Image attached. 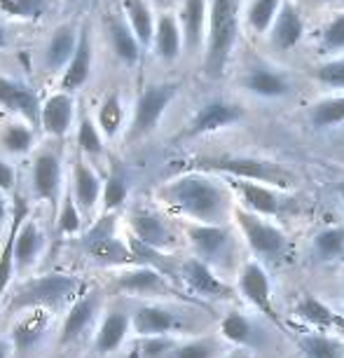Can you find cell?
<instances>
[{"label":"cell","instance_id":"8fae6325","mask_svg":"<svg viewBox=\"0 0 344 358\" xmlns=\"http://www.w3.org/2000/svg\"><path fill=\"white\" fill-rule=\"evenodd\" d=\"M237 288L248 305H253L258 312L269 316L274 323H279V316H276V309L272 302V281H269L267 269L262 267V262L251 260L241 267Z\"/></svg>","mask_w":344,"mask_h":358},{"label":"cell","instance_id":"4dcf8cb0","mask_svg":"<svg viewBox=\"0 0 344 358\" xmlns=\"http://www.w3.org/2000/svg\"><path fill=\"white\" fill-rule=\"evenodd\" d=\"M122 17L131 26L134 36L138 38L143 50H150L155 38V24H157V15H155L150 0H122Z\"/></svg>","mask_w":344,"mask_h":358},{"label":"cell","instance_id":"d6a6232c","mask_svg":"<svg viewBox=\"0 0 344 358\" xmlns=\"http://www.w3.org/2000/svg\"><path fill=\"white\" fill-rule=\"evenodd\" d=\"M312 255L321 265H335L344 260V227L330 225L319 229L312 239Z\"/></svg>","mask_w":344,"mask_h":358},{"label":"cell","instance_id":"816d5d0a","mask_svg":"<svg viewBox=\"0 0 344 358\" xmlns=\"http://www.w3.org/2000/svg\"><path fill=\"white\" fill-rule=\"evenodd\" d=\"M176 3H180V0H150L152 8H157L159 12L169 10V8H171V5H176Z\"/></svg>","mask_w":344,"mask_h":358},{"label":"cell","instance_id":"9f6ffc18","mask_svg":"<svg viewBox=\"0 0 344 358\" xmlns=\"http://www.w3.org/2000/svg\"><path fill=\"white\" fill-rule=\"evenodd\" d=\"M229 358H237V356H229Z\"/></svg>","mask_w":344,"mask_h":358},{"label":"cell","instance_id":"d590c367","mask_svg":"<svg viewBox=\"0 0 344 358\" xmlns=\"http://www.w3.org/2000/svg\"><path fill=\"white\" fill-rule=\"evenodd\" d=\"M298 319H302L309 326L319 328V330H330V328H340L344 326V319L337 316L328 305H323L321 300H316L314 295H305L295 307Z\"/></svg>","mask_w":344,"mask_h":358},{"label":"cell","instance_id":"f35d334b","mask_svg":"<svg viewBox=\"0 0 344 358\" xmlns=\"http://www.w3.org/2000/svg\"><path fill=\"white\" fill-rule=\"evenodd\" d=\"M169 358H225V344L218 337H194L178 342Z\"/></svg>","mask_w":344,"mask_h":358},{"label":"cell","instance_id":"d4e9b609","mask_svg":"<svg viewBox=\"0 0 344 358\" xmlns=\"http://www.w3.org/2000/svg\"><path fill=\"white\" fill-rule=\"evenodd\" d=\"M99 309V297L96 293H83L73 300L71 309L64 316L62 323V335H59V342L62 344H71L80 340L85 335V330L92 326L94 316H96Z\"/></svg>","mask_w":344,"mask_h":358},{"label":"cell","instance_id":"52a82bcc","mask_svg":"<svg viewBox=\"0 0 344 358\" xmlns=\"http://www.w3.org/2000/svg\"><path fill=\"white\" fill-rule=\"evenodd\" d=\"M234 220H237L246 244L260 260H279L288 253V234L274 222L241 206H234Z\"/></svg>","mask_w":344,"mask_h":358},{"label":"cell","instance_id":"8d00e7d4","mask_svg":"<svg viewBox=\"0 0 344 358\" xmlns=\"http://www.w3.org/2000/svg\"><path fill=\"white\" fill-rule=\"evenodd\" d=\"M344 122V94L342 96L321 99L309 108V124L316 131H328Z\"/></svg>","mask_w":344,"mask_h":358},{"label":"cell","instance_id":"f546056e","mask_svg":"<svg viewBox=\"0 0 344 358\" xmlns=\"http://www.w3.org/2000/svg\"><path fill=\"white\" fill-rule=\"evenodd\" d=\"M131 333V316L124 312H110L101 321L96 330V340H94V349L101 356L115 354L127 342V335Z\"/></svg>","mask_w":344,"mask_h":358},{"label":"cell","instance_id":"f907efd6","mask_svg":"<svg viewBox=\"0 0 344 358\" xmlns=\"http://www.w3.org/2000/svg\"><path fill=\"white\" fill-rule=\"evenodd\" d=\"M10 215V208H8V201H5V194L0 192V227L5 225V220H8Z\"/></svg>","mask_w":344,"mask_h":358},{"label":"cell","instance_id":"d6986e66","mask_svg":"<svg viewBox=\"0 0 344 358\" xmlns=\"http://www.w3.org/2000/svg\"><path fill=\"white\" fill-rule=\"evenodd\" d=\"M92 71H94V38L89 26H83L78 50L73 54L71 64L66 66V71L59 76V92H69V94L80 92L89 83Z\"/></svg>","mask_w":344,"mask_h":358},{"label":"cell","instance_id":"9c48e42d","mask_svg":"<svg viewBox=\"0 0 344 358\" xmlns=\"http://www.w3.org/2000/svg\"><path fill=\"white\" fill-rule=\"evenodd\" d=\"M129 229L131 236L136 241H141L143 246L152 248V251H171L173 246L178 244V234L176 229L171 227L164 215H159L157 211H150V208H134L129 213Z\"/></svg>","mask_w":344,"mask_h":358},{"label":"cell","instance_id":"1f68e13d","mask_svg":"<svg viewBox=\"0 0 344 358\" xmlns=\"http://www.w3.org/2000/svg\"><path fill=\"white\" fill-rule=\"evenodd\" d=\"M29 218V208L26 204L19 201L17 204V211H15V222L10 225L8 229V239H5L3 248H0V300H3V293L10 288V281L12 276L17 272V265H15V244H17V232L22 227V222Z\"/></svg>","mask_w":344,"mask_h":358},{"label":"cell","instance_id":"db71d44e","mask_svg":"<svg viewBox=\"0 0 344 358\" xmlns=\"http://www.w3.org/2000/svg\"><path fill=\"white\" fill-rule=\"evenodd\" d=\"M5 43H8V36H5V29H3V24H0V50L5 47Z\"/></svg>","mask_w":344,"mask_h":358},{"label":"cell","instance_id":"836d02e7","mask_svg":"<svg viewBox=\"0 0 344 358\" xmlns=\"http://www.w3.org/2000/svg\"><path fill=\"white\" fill-rule=\"evenodd\" d=\"M33 145H36V131L24 120H12L0 129V150L12 155V157L29 155Z\"/></svg>","mask_w":344,"mask_h":358},{"label":"cell","instance_id":"8992f818","mask_svg":"<svg viewBox=\"0 0 344 358\" xmlns=\"http://www.w3.org/2000/svg\"><path fill=\"white\" fill-rule=\"evenodd\" d=\"M83 251L89 255L94 262L103 267H120L129 265L134 260L131 246L122 241L115 232V213H106L103 218H99L94 225L87 229L80 239Z\"/></svg>","mask_w":344,"mask_h":358},{"label":"cell","instance_id":"277c9868","mask_svg":"<svg viewBox=\"0 0 344 358\" xmlns=\"http://www.w3.org/2000/svg\"><path fill=\"white\" fill-rule=\"evenodd\" d=\"M201 171H218L234 180H253V183L272 185L276 190H286L295 185V173L291 169L281 166L279 162L260 159V157H220V159H201Z\"/></svg>","mask_w":344,"mask_h":358},{"label":"cell","instance_id":"2e32d148","mask_svg":"<svg viewBox=\"0 0 344 358\" xmlns=\"http://www.w3.org/2000/svg\"><path fill=\"white\" fill-rule=\"evenodd\" d=\"M208 5L211 0H180L178 3V24L183 31L185 52L204 54L206 31H208Z\"/></svg>","mask_w":344,"mask_h":358},{"label":"cell","instance_id":"ffe728a7","mask_svg":"<svg viewBox=\"0 0 344 358\" xmlns=\"http://www.w3.org/2000/svg\"><path fill=\"white\" fill-rule=\"evenodd\" d=\"M80 26L73 22L59 24L52 31V36L47 38L45 50H43V66L47 73H64L66 66L71 64L73 54L78 50L80 43Z\"/></svg>","mask_w":344,"mask_h":358},{"label":"cell","instance_id":"ee69618b","mask_svg":"<svg viewBox=\"0 0 344 358\" xmlns=\"http://www.w3.org/2000/svg\"><path fill=\"white\" fill-rule=\"evenodd\" d=\"M83 208L78 206L76 197L69 192L66 197L62 199L59 204V211H57V225H59V232L66 234V236H73V234H80L83 232Z\"/></svg>","mask_w":344,"mask_h":358},{"label":"cell","instance_id":"83f0119b","mask_svg":"<svg viewBox=\"0 0 344 358\" xmlns=\"http://www.w3.org/2000/svg\"><path fill=\"white\" fill-rule=\"evenodd\" d=\"M246 92L260 99H283L291 94V83L283 73L269 69V66H255L241 80Z\"/></svg>","mask_w":344,"mask_h":358},{"label":"cell","instance_id":"f5cc1de1","mask_svg":"<svg viewBox=\"0 0 344 358\" xmlns=\"http://www.w3.org/2000/svg\"><path fill=\"white\" fill-rule=\"evenodd\" d=\"M10 342H3V340H0V358H8L10 356Z\"/></svg>","mask_w":344,"mask_h":358},{"label":"cell","instance_id":"4fadbf2b","mask_svg":"<svg viewBox=\"0 0 344 358\" xmlns=\"http://www.w3.org/2000/svg\"><path fill=\"white\" fill-rule=\"evenodd\" d=\"M183 328V316L162 305H141L131 314V330L138 337H173Z\"/></svg>","mask_w":344,"mask_h":358},{"label":"cell","instance_id":"603a6c76","mask_svg":"<svg viewBox=\"0 0 344 358\" xmlns=\"http://www.w3.org/2000/svg\"><path fill=\"white\" fill-rule=\"evenodd\" d=\"M305 31H307V26H305V19L300 15V10L295 8L293 3L283 0L279 15H276L272 29H269V40H272V45L281 52H291L302 43Z\"/></svg>","mask_w":344,"mask_h":358},{"label":"cell","instance_id":"484cf974","mask_svg":"<svg viewBox=\"0 0 344 358\" xmlns=\"http://www.w3.org/2000/svg\"><path fill=\"white\" fill-rule=\"evenodd\" d=\"M73 197L83 213H92L103 197V178L85 159H76L73 166Z\"/></svg>","mask_w":344,"mask_h":358},{"label":"cell","instance_id":"4316f807","mask_svg":"<svg viewBox=\"0 0 344 358\" xmlns=\"http://www.w3.org/2000/svg\"><path fill=\"white\" fill-rule=\"evenodd\" d=\"M50 330V309H31L12 328V344L19 354H29L36 349Z\"/></svg>","mask_w":344,"mask_h":358},{"label":"cell","instance_id":"ba28073f","mask_svg":"<svg viewBox=\"0 0 344 358\" xmlns=\"http://www.w3.org/2000/svg\"><path fill=\"white\" fill-rule=\"evenodd\" d=\"M185 236L190 241L194 258L204 260L213 269L225 265L232 251V232L227 225H206V222H187Z\"/></svg>","mask_w":344,"mask_h":358},{"label":"cell","instance_id":"11a10c76","mask_svg":"<svg viewBox=\"0 0 344 358\" xmlns=\"http://www.w3.org/2000/svg\"><path fill=\"white\" fill-rule=\"evenodd\" d=\"M340 197H342V204H344V180L340 183Z\"/></svg>","mask_w":344,"mask_h":358},{"label":"cell","instance_id":"681fc988","mask_svg":"<svg viewBox=\"0 0 344 358\" xmlns=\"http://www.w3.org/2000/svg\"><path fill=\"white\" fill-rule=\"evenodd\" d=\"M15 185H17V169L8 159L0 157V192L8 194L15 190Z\"/></svg>","mask_w":344,"mask_h":358},{"label":"cell","instance_id":"ac0fdd59","mask_svg":"<svg viewBox=\"0 0 344 358\" xmlns=\"http://www.w3.org/2000/svg\"><path fill=\"white\" fill-rule=\"evenodd\" d=\"M40 99L29 85L19 83L15 78L0 76V108L17 115L19 120L31 127H40Z\"/></svg>","mask_w":344,"mask_h":358},{"label":"cell","instance_id":"f1b7e54d","mask_svg":"<svg viewBox=\"0 0 344 358\" xmlns=\"http://www.w3.org/2000/svg\"><path fill=\"white\" fill-rule=\"evenodd\" d=\"M45 246V232L40 227L38 220L26 218L22 222L17 232V244H15V265L17 272H26L38 262L40 253H43Z\"/></svg>","mask_w":344,"mask_h":358},{"label":"cell","instance_id":"7402d4cb","mask_svg":"<svg viewBox=\"0 0 344 358\" xmlns=\"http://www.w3.org/2000/svg\"><path fill=\"white\" fill-rule=\"evenodd\" d=\"M234 190L239 192L241 204L246 211H251L262 218H276L283 211V199L276 187L253 183V180H234Z\"/></svg>","mask_w":344,"mask_h":358},{"label":"cell","instance_id":"e0dca14e","mask_svg":"<svg viewBox=\"0 0 344 358\" xmlns=\"http://www.w3.org/2000/svg\"><path fill=\"white\" fill-rule=\"evenodd\" d=\"M76 96L69 92H57L47 96L40 106V127L47 136L64 138L69 136L73 124H76Z\"/></svg>","mask_w":344,"mask_h":358},{"label":"cell","instance_id":"e575fe53","mask_svg":"<svg viewBox=\"0 0 344 358\" xmlns=\"http://www.w3.org/2000/svg\"><path fill=\"white\" fill-rule=\"evenodd\" d=\"M94 120H96L99 129L103 131L106 141L120 136V131L124 129V120H127V110H124V103H122L120 92L106 94L103 101L99 103L96 117H94Z\"/></svg>","mask_w":344,"mask_h":358},{"label":"cell","instance_id":"60d3db41","mask_svg":"<svg viewBox=\"0 0 344 358\" xmlns=\"http://www.w3.org/2000/svg\"><path fill=\"white\" fill-rule=\"evenodd\" d=\"M127 197H129V178L120 166H115L108 178L103 180V197H101V204H103L106 213H115L120 206H124Z\"/></svg>","mask_w":344,"mask_h":358},{"label":"cell","instance_id":"5bb4252c","mask_svg":"<svg viewBox=\"0 0 344 358\" xmlns=\"http://www.w3.org/2000/svg\"><path fill=\"white\" fill-rule=\"evenodd\" d=\"M64 185V166L57 152L43 150L36 155L31 166V190L40 201H50L57 204L62 197Z\"/></svg>","mask_w":344,"mask_h":358},{"label":"cell","instance_id":"74e56055","mask_svg":"<svg viewBox=\"0 0 344 358\" xmlns=\"http://www.w3.org/2000/svg\"><path fill=\"white\" fill-rule=\"evenodd\" d=\"M76 143H78V150L83 152V157H87V159H96L106 150L103 131L99 129L96 120L89 117V115L80 117L78 129H76Z\"/></svg>","mask_w":344,"mask_h":358},{"label":"cell","instance_id":"f6af8a7d","mask_svg":"<svg viewBox=\"0 0 344 358\" xmlns=\"http://www.w3.org/2000/svg\"><path fill=\"white\" fill-rule=\"evenodd\" d=\"M176 344V337H138L131 358H169Z\"/></svg>","mask_w":344,"mask_h":358},{"label":"cell","instance_id":"3957f363","mask_svg":"<svg viewBox=\"0 0 344 358\" xmlns=\"http://www.w3.org/2000/svg\"><path fill=\"white\" fill-rule=\"evenodd\" d=\"M80 281L73 274H45L19 283L10 295L8 314L31 312V309H59L78 297Z\"/></svg>","mask_w":344,"mask_h":358},{"label":"cell","instance_id":"5b68a950","mask_svg":"<svg viewBox=\"0 0 344 358\" xmlns=\"http://www.w3.org/2000/svg\"><path fill=\"white\" fill-rule=\"evenodd\" d=\"M178 90H180L178 83H152L143 87V92L136 99V106H134L129 129H127V141L129 143L150 136L157 129L159 120L164 117L166 108L176 99Z\"/></svg>","mask_w":344,"mask_h":358},{"label":"cell","instance_id":"ab89813d","mask_svg":"<svg viewBox=\"0 0 344 358\" xmlns=\"http://www.w3.org/2000/svg\"><path fill=\"white\" fill-rule=\"evenodd\" d=\"M220 337L229 344H237V347L253 344L255 326H253V321L241 312H229L220 319Z\"/></svg>","mask_w":344,"mask_h":358},{"label":"cell","instance_id":"6da1fadb","mask_svg":"<svg viewBox=\"0 0 344 358\" xmlns=\"http://www.w3.org/2000/svg\"><path fill=\"white\" fill-rule=\"evenodd\" d=\"M157 199L190 222L225 225L229 213H234L227 185L204 171L180 173L166 180L157 187Z\"/></svg>","mask_w":344,"mask_h":358},{"label":"cell","instance_id":"cb8c5ba5","mask_svg":"<svg viewBox=\"0 0 344 358\" xmlns=\"http://www.w3.org/2000/svg\"><path fill=\"white\" fill-rule=\"evenodd\" d=\"M106 33L110 40V50L115 57L120 59L124 66H138L141 57H143V45L138 43V38L134 36L131 26L127 24V19L120 15H110L106 19Z\"/></svg>","mask_w":344,"mask_h":358},{"label":"cell","instance_id":"bcb514c9","mask_svg":"<svg viewBox=\"0 0 344 358\" xmlns=\"http://www.w3.org/2000/svg\"><path fill=\"white\" fill-rule=\"evenodd\" d=\"M321 54H337L344 52V12H337L333 19H328V24L321 31Z\"/></svg>","mask_w":344,"mask_h":358},{"label":"cell","instance_id":"c3c4849f","mask_svg":"<svg viewBox=\"0 0 344 358\" xmlns=\"http://www.w3.org/2000/svg\"><path fill=\"white\" fill-rule=\"evenodd\" d=\"M0 12L24 22H33L45 15V0H0Z\"/></svg>","mask_w":344,"mask_h":358},{"label":"cell","instance_id":"9a60e30c","mask_svg":"<svg viewBox=\"0 0 344 358\" xmlns=\"http://www.w3.org/2000/svg\"><path fill=\"white\" fill-rule=\"evenodd\" d=\"M115 286L122 290V293L141 295V297H159V295L176 293V288L169 283V276L150 265H138L120 272L115 276Z\"/></svg>","mask_w":344,"mask_h":358},{"label":"cell","instance_id":"30bf717a","mask_svg":"<svg viewBox=\"0 0 344 358\" xmlns=\"http://www.w3.org/2000/svg\"><path fill=\"white\" fill-rule=\"evenodd\" d=\"M246 117V110L232 101H208L194 113V117L190 120L185 129V136H204V134H215L220 129H227V127L239 124L241 120Z\"/></svg>","mask_w":344,"mask_h":358},{"label":"cell","instance_id":"b9f144b4","mask_svg":"<svg viewBox=\"0 0 344 358\" xmlns=\"http://www.w3.org/2000/svg\"><path fill=\"white\" fill-rule=\"evenodd\" d=\"M283 0H253L246 10V26L251 29L255 36L269 33L272 29L276 15H279Z\"/></svg>","mask_w":344,"mask_h":358},{"label":"cell","instance_id":"44dd1931","mask_svg":"<svg viewBox=\"0 0 344 358\" xmlns=\"http://www.w3.org/2000/svg\"><path fill=\"white\" fill-rule=\"evenodd\" d=\"M150 50L155 52V57L166 64L178 62L180 54L185 52L183 31H180L176 12L171 10L157 12V24H155V38Z\"/></svg>","mask_w":344,"mask_h":358},{"label":"cell","instance_id":"7dc6e473","mask_svg":"<svg viewBox=\"0 0 344 358\" xmlns=\"http://www.w3.org/2000/svg\"><path fill=\"white\" fill-rule=\"evenodd\" d=\"M312 76L316 83L323 87H330V90H344V57L328 59V62L314 66Z\"/></svg>","mask_w":344,"mask_h":358},{"label":"cell","instance_id":"7c38bea8","mask_svg":"<svg viewBox=\"0 0 344 358\" xmlns=\"http://www.w3.org/2000/svg\"><path fill=\"white\" fill-rule=\"evenodd\" d=\"M178 276L187 286V290H192L194 295L204 297V300H227L232 295V288L215 274L211 265H206L199 258H187L180 262Z\"/></svg>","mask_w":344,"mask_h":358},{"label":"cell","instance_id":"7a4b0ae2","mask_svg":"<svg viewBox=\"0 0 344 358\" xmlns=\"http://www.w3.org/2000/svg\"><path fill=\"white\" fill-rule=\"evenodd\" d=\"M239 31L237 0H211L208 5V31L204 47V73L220 78L225 73Z\"/></svg>","mask_w":344,"mask_h":358},{"label":"cell","instance_id":"7bdbcfd3","mask_svg":"<svg viewBox=\"0 0 344 358\" xmlns=\"http://www.w3.org/2000/svg\"><path fill=\"white\" fill-rule=\"evenodd\" d=\"M300 349L307 358H344V347L326 333H312L300 337Z\"/></svg>","mask_w":344,"mask_h":358}]
</instances>
